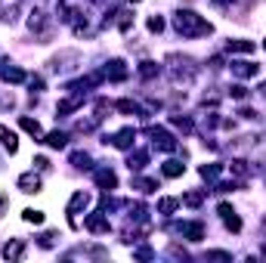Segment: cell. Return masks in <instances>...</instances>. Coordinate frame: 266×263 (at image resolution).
<instances>
[{"mask_svg":"<svg viewBox=\"0 0 266 263\" xmlns=\"http://www.w3.org/2000/svg\"><path fill=\"white\" fill-rule=\"evenodd\" d=\"M87 205H90V195H87V192H74V198L68 205V217H77V211L87 208Z\"/></svg>","mask_w":266,"mask_h":263,"instance_id":"9","label":"cell"},{"mask_svg":"<svg viewBox=\"0 0 266 263\" xmlns=\"http://www.w3.org/2000/svg\"><path fill=\"white\" fill-rule=\"evenodd\" d=\"M133 186H136L139 192H155V189H158L155 180H133Z\"/></svg>","mask_w":266,"mask_h":263,"instance_id":"23","label":"cell"},{"mask_svg":"<svg viewBox=\"0 0 266 263\" xmlns=\"http://www.w3.org/2000/svg\"><path fill=\"white\" fill-rule=\"evenodd\" d=\"M19 189L22 192H40V177H34V173H22V177H19Z\"/></svg>","mask_w":266,"mask_h":263,"instance_id":"6","label":"cell"},{"mask_svg":"<svg viewBox=\"0 0 266 263\" xmlns=\"http://www.w3.org/2000/svg\"><path fill=\"white\" fill-rule=\"evenodd\" d=\"M201 177H204V180H217V177H220V164H204V167H201Z\"/></svg>","mask_w":266,"mask_h":263,"instance_id":"21","label":"cell"},{"mask_svg":"<svg viewBox=\"0 0 266 263\" xmlns=\"http://www.w3.org/2000/svg\"><path fill=\"white\" fill-rule=\"evenodd\" d=\"M0 77L10 80V84H19V80H25V71L16 68V65H10V62H0Z\"/></svg>","mask_w":266,"mask_h":263,"instance_id":"3","label":"cell"},{"mask_svg":"<svg viewBox=\"0 0 266 263\" xmlns=\"http://www.w3.org/2000/svg\"><path fill=\"white\" fill-rule=\"evenodd\" d=\"M133 139H136V130H133V127H127V130H121V133H115V136H112V146H118V149H130V146H133Z\"/></svg>","mask_w":266,"mask_h":263,"instance_id":"4","label":"cell"},{"mask_svg":"<svg viewBox=\"0 0 266 263\" xmlns=\"http://www.w3.org/2000/svg\"><path fill=\"white\" fill-rule=\"evenodd\" d=\"M0 143H4V149H10V152H16V149H19L16 133H13L10 127H4V124H0Z\"/></svg>","mask_w":266,"mask_h":263,"instance_id":"11","label":"cell"},{"mask_svg":"<svg viewBox=\"0 0 266 263\" xmlns=\"http://www.w3.org/2000/svg\"><path fill=\"white\" fill-rule=\"evenodd\" d=\"M22 217H25V223H34V226H40V223H44V214H40V211H31V208H28V211H22Z\"/></svg>","mask_w":266,"mask_h":263,"instance_id":"22","label":"cell"},{"mask_svg":"<svg viewBox=\"0 0 266 263\" xmlns=\"http://www.w3.org/2000/svg\"><path fill=\"white\" fill-rule=\"evenodd\" d=\"M149 136H152V143H155V149H164V152H170V149H176V139L164 130V127H152L149 130Z\"/></svg>","mask_w":266,"mask_h":263,"instance_id":"2","label":"cell"},{"mask_svg":"<svg viewBox=\"0 0 266 263\" xmlns=\"http://www.w3.org/2000/svg\"><path fill=\"white\" fill-rule=\"evenodd\" d=\"M71 161H74L77 167H90V155H87V152H74Z\"/></svg>","mask_w":266,"mask_h":263,"instance_id":"27","label":"cell"},{"mask_svg":"<svg viewBox=\"0 0 266 263\" xmlns=\"http://www.w3.org/2000/svg\"><path fill=\"white\" fill-rule=\"evenodd\" d=\"M44 143H47V146H53V149H62V146L68 143V136H65L62 130H53V133H47V136H44Z\"/></svg>","mask_w":266,"mask_h":263,"instance_id":"14","label":"cell"},{"mask_svg":"<svg viewBox=\"0 0 266 263\" xmlns=\"http://www.w3.org/2000/svg\"><path fill=\"white\" fill-rule=\"evenodd\" d=\"M96 183H99L103 189H115V186H118V177H115L109 167H103V170H96Z\"/></svg>","mask_w":266,"mask_h":263,"instance_id":"7","label":"cell"},{"mask_svg":"<svg viewBox=\"0 0 266 263\" xmlns=\"http://www.w3.org/2000/svg\"><path fill=\"white\" fill-rule=\"evenodd\" d=\"M214 4H220V7H226V4H232V0H214Z\"/></svg>","mask_w":266,"mask_h":263,"instance_id":"32","label":"cell"},{"mask_svg":"<svg viewBox=\"0 0 266 263\" xmlns=\"http://www.w3.org/2000/svg\"><path fill=\"white\" fill-rule=\"evenodd\" d=\"M232 71H235L238 77H254V74H257V65H254V62H232Z\"/></svg>","mask_w":266,"mask_h":263,"instance_id":"13","label":"cell"},{"mask_svg":"<svg viewBox=\"0 0 266 263\" xmlns=\"http://www.w3.org/2000/svg\"><path fill=\"white\" fill-rule=\"evenodd\" d=\"M173 28L180 31L183 37H204V34H211V22H204V19H201L198 13H192V10H180V13H176Z\"/></svg>","mask_w":266,"mask_h":263,"instance_id":"1","label":"cell"},{"mask_svg":"<svg viewBox=\"0 0 266 263\" xmlns=\"http://www.w3.org/2000/svg\"><path fill=\"white\" fill-rule=\"evenodd\" d=\"M161 28H164V19L161 16H152L149 19V31H161Z\"/></svg>","mask_w":266,"mask_h":263,"instance_id":"28","label":"cell"},{"mask_svg":"<svg viewBox=\"0 0 266 263\" xmlns=\"http://www.w3.org/2000/svg\"><path fill=\"white\" fill-rule=\"evenodd\" d=\"M220 217H223V223H226L232 232H238V229H241V220L235 217V211H232L229 205H220Z\"/></svg>","mask_w":266,"mask_h":263,"instance_id":"5","label":"cell"},{"mask_svg":"<svg viewBox=\"0 0 266 263\" xmlns=\"http://www.w3.org/2000/svg\"><path fill=\"white\" fill-rule=\"evenodd\" d=\"M139 74H142V77H155V74H158V65H155V62H142V65H139Z\"/></svg>","mask_w":266,"mask_h":263,"instance_id":"25","label":"cell"},{"mask_svg":"<svg viewBox=\"0 0 266 263\" xmlns=\"http://www.w3.org/2000/svg\"><path fill=\"white\" fill-rule=\"evenodd\" d=\"M161 170H164V177H170V180H173V177H183L186 164H183V161H164V167H161Z\"/></svg>","mask_w":266,"mask_h":263,"instance_id":"12","label":"cell"},{"mask_svg":"<svg viewBox=\"0 0 266 263\" xmlns=\"http://www.w3.org/2000/svg\"><path fill=\"white\" fill-rule=\"evenodd\" d=\"M183 235H186L189 241H201L204 229H201V223H186V226H183Z\"/></svg>","mask_w":266,"mask_h":263,"instance_id":"15","label":"cell"},{"mask_svg":"<svg viewBox=\"0 0 266 263\" xmlns=\"http://www.w3.org/2000/svg\"><path fill=\"white\" fill-rule=\"evenodd\" d=\"M208 257H211V260H229V254H223V251H211Z\"/></svg>","mask_w":266,"mask_h":263,"instance_id":"31","label":"cell"},{"mask_svg":"<svg viewBox=\"0 0 266 263\" xmlns=\"http://www.w3.org/2000/svg\"><path fill=\"white\" fill-rule=\"evenodd\" d=\"M130 25H133V13H130V10H121V13H118V28H121V31H130Z\"/></svg>","mask_w":266,"mask_h":263,"instance_id":"19","label":"cell"},{"mask_svg":"<svg viewBox=\"0 0 266 263\" xmlns=\"http://www.w3.org/2000/svg\"><path fill=\"white\" fill-rule=\"evenodd\" d=\"M19 124H22V130H28L31 136H44V133H40V124H37L34 118H22Z\"/></svg>","mask_w":266,"mask_h":263,"instance_id":"20","label":"cell"},{"mask_svg":"<svg viewBox=\"0 0 266 263\" xmlns=\"http://www.w3.org/2000/svg\"><path fill=\"white\" fill-rule=\"evenodd\" d=\"M146 158H149L146 152H133V155L127 158V167H130V170H142V167H146Z\"/></svg>","mask_w":266,"mask_h":263,"instance_id":"18","label":"cell"},{"mask_svg":"<svg viewBox=\"0 0 266 263\" xmlns=\"http://www.w3.org/2000/svg\"><path fill=\"white\" fill-rule=\"evenodd\" d=\"M201 198H204L201 192H186V195H183V201H186L189 208H198V205H201Z\"/></svg>","mask_w":266,"mask_h":263,"instance_id":"26","label":"cell"},{"mask_svg":"<svg viewBox=\"0 0 266 263\" xmlns=\"http://www.w3.org/2000/svg\"><path fill=\"white\" fill-rule=\"evenodd\" d=\"M87 229H90V232H109V220L103 214H90V217H87Z\"/></svg>","mask_w":266,"mask_h":263,"instance_id":"8","label":"cell"},{"mask_svg":"<svg viewBox=\"0 0 266 263\" xmlns=\"http://www.w3.org/2000/svg\"><path fill=\"white\" fill-rule=\"evenodd\" d=\"M22 251H25V245L16 238V241H10V245L4 248V257H7V260H19V257H22Z\"/></svg>","mask_w":266,"mask_h":263,"instance_id":"16","label":"cell"},{"mask_svg":"<svg viewBox=\"0 0 266 263\" xmlns=\"http://www.w3.org/2000/svg\"><path fill=\"white\" fill-rule=\"evenodd\" d=\"M106 77H112V80H124V77H127V68H124V62H121V59L109 62V68H106Z\"/></svg>","mask_w":266,"mask_h":263,"instance_id":"10","label":"cell"},{"mask_svg":"<svg viewBox=\"0 0 266 263\" xmlns=\"http://www.w3.org/2000/svg\"><path fill=\"white\" fill-rule=\"evenodd\" d=\"M232 96H235V99H244L248 90H244V87H232Z\"/></svg>","mask_w":266,"mask_h":263,"instance_id":"30","label":"cell"},{"mask_svg":"<svg viewBox=\"0 0 266 263\" xmlns=\"http://www.w3.org/2000/svg\"><path fill=\"white\" fill-rule=\"evenodd\" d=\"M226 50H229V53H251V50H254V41H229Z\"/></svg>","mask_w":266,"mask_h":263,"instance_id":"17","label":"cell"},{"mask_svg":"<svg viewBox=\"0 0 266 263\" xmlns=\"http://www.w3.org/2000/svg\"><path fill=\"white\" fill-rule=\"evenodd\" d=\"M232 170H235V173H248V164H244V161H232Z\"/></svg>","mask_w":266,"mask_h":263,"instance_id":"29","label":"cell"},{"mask_svg":"<svg viewBox=\"0 0 266 263\" xmlns=\"http://www.w3.org/2000/svg\"><path fill=\"white\" fill-rule=\"evenodd\" d=\"M263 50H266V41H263Z\"/></svg>","mask_w":266,"mask_h":263,"instance_id":"33","label":"cell"},{"mask_svg":"<svg viewBox=\"0 0 266 263\" xmlns=\"http://www.w3.org/2000/svg\"><path fill=\"white\" fill-rule=\"evenodd\" d=\"M158 211H161V214H173V211H176V198H161V201H158Z\"/></svg>","mask_w":266,"mask_h":263,"instance_id":"24","label":"cell"}]
</instances>
